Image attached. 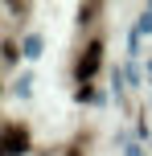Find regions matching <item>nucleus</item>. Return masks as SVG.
Here are the masks:
<instances>
[{
    "label": "nucleus",
    "mask_w": 152,
    "mask_h": 156,
    "mask_svg": "<svg viewBox=\"0 0 152 156\" xmlns=\"http://www.w3.org/2000/svg\"><path fill=\"white\" fill-rule=\"evenodd\" d=\"M21 152H29V127L4 123L0 127V156H21Z\"/></svg>",
    "instance_id": "obj_1"
},
{
    "label": "nucleus",
    "mask_w": 152,
    "mask_h": 156,
    "mask_svg": "<svg viewBox=\"0 0 152 156\" xmlns=\"http://www.w3.org/2000/svg\"><path fill=\"white\" fill-rule=\"evenodd\" d=\"M99 62H103V41L95 37V41H90V45H87V49L78 54V66H74V74H78L82 82H87V78L99 70Z\"/></svg>",
    "instance_id": "obj_2"
},
{
    "label": "nucleus",
    "mask_w": 152,
    "mask_h": 156,
    "mask_svg": "<svg viewBox=\"0 0 152 156\" xmlns=\"http://www.w3.org/2000/svg\"><path fill=\"white\" fill-rule=\"evenodd\" d=\"M66 156H82V148H70V152H66Z\"/></svg>",
    "instance_id": "obj_3"
}]
</instances>
